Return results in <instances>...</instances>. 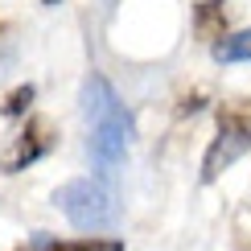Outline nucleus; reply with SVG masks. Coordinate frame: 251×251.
Here are the masks:
<instances>
[{"instance_id": "obj_1", "label": "nucleus", "mask_w": 251, "mask_h": 251, "mask_svg": "<svg viewBox=\"0 0 251 251\" xmlns=\"http://www.w3.org/2000/svg\"><path fill=\"white\" fill-rule=\"evenodd\" d=\"M54 202L78 231H111L116 218H120V206H116V198H111V190H103V185L91 181V177L66 181L54 194Z\"/></svg>"}, {"instance_id": "obj_2", "label": "nucleus", "mask_w": 251, "mask_h": 251, "mask_svg": "<svg viewBox=\"0 0 251 251\" xmlns=\"http://www.w3.org/2000/svg\"><path fill=\"white\" fill-rule=\"evenodd\" d=\"M247 149H251V116L247 111H226V116L218 120V140L210 144V152H206V161H202V181H214V177L223 173L226 165H235Z\"/></svg>"}, {"instance_id": "obj_3", "label": "nucleus", "mask_w": 251, "mask_h": 251, "mask_svg": "<svg viewBox=\"0 0 251 251\" xmlns=\"http://www.w3.org/2000/svg\"><path fill=\"white\" fill-rule=\"evenodd\" d=\"M128 136H132V120H128L124 107L91 124V156H95V165L103 173H111L124 161V152H128Z\"/></svg>"}, {"instance_id": "obj_4", "label": "nucleus", "mask_w": 251, "mask_h": 251, "mask_svg": "<svg viewBox=\"0 0 251 251\" xmlns=\"http://www.w3.org/2000/svg\"><path fill=\"white\" fill-rule=\"evenodd\" d=\"M46 149H50L46 124H41V120H33V124L25 128V136H21V140L13 144V149H8L4 156H0V169H4V173H21L25 165H33V161H37V156L46 152Z\"/></svg>"}, {"instance_id": "obj_5", "label": "nucleus", "mask_w": 251, "mask_h": 251, "mask_svg": "<svg viewBox=\"0 0 251 251\" xmlns=\"http://www.w3.org/2000/svg\"><path fill=\"white\" fill-rule=\"evenodd\" d=\"M214 62H251V29L214 41Z\"/></svg>"}, {"instance_id": "obj_6", "label": "nucleus", "mask_w": 251, "mask_h": 251, "mask_svg": "<svg viewBox=\"0 0 251 251\" xmlns=\"http://www.w3.org/2000/svg\"><path fill=\"white\" fill-rule=\"evenodd\" d=\"M37 251H124L116 239L103 243V239H75V243H54V239L37 235Z\"/></svg>"}, {"instance_id": "obj_7", "label": "nucleus", "mask_w": 251, "mask_h": 251, "mask_svg": "<svg viewBox=\"0 0 251 251\" xmlns=\"http://www.w3.org/2000/svg\"><path fill=\"white\" fill-rule=\"evenodd\" d=\"M29 99H33V87H21V91H13V99H8V116H21V111L29 107Z\"/></svg>"}]
</instances>
